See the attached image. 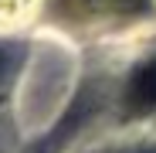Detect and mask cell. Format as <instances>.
I'll use <instances>...</instances> for the list:
<instances>
[{
    "mask_svg": "<svg viewBox=\"0 0 156 153\" xmlns=\"http://www.w3.org/2000/svg\"><path fill=\"white\" fill-rule=\"evenodd\" d=\"M0 68H4V58H0Z\"/></svg>",
    "mask_w": 156,
    "mask_h": 153,
    "instance_id": "obj_3",
    "label": "cell"
},
{
    "mask_svg": "<svg viewBox=\"0 0 156 153\" xmlns=\"http://www.w3.org/2000/svg\"><path fill=\"white\" fill-rule=\"evenodd\" d=\"M133 153H156V150H133Z\"/></svg>",
    "mask_w": 156,
    "mask_h": 153,
    "instance_id": "obj_2",
    "label": "cell"
},
{
    "mask_svg": "<svg viewBox=\"0 0 156 153\" xmlns=\"http://www.w3.org/2000/svg\"><path fill=\"white\" fill-rule=\"evenodd\" d=\"M122 102H126L129 116H146V112L156 109V58H146L133 68Z\"/></svg>",
    "mask_w": 156,
    "mask_h": 153,
    "instance_id": "obj_1",
    "label": "cell"
}]
</instances>
